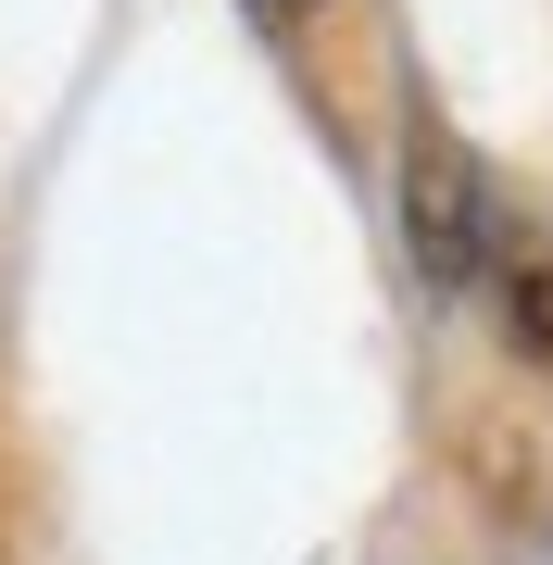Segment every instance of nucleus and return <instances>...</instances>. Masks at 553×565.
Listing matches in <instances>:
<instances>
[{"instance_id": "f257e3e1", "label": "nucleus", "mask_w": 553, "mask_h": 565, "mask_svg": "<svg viewBox=\"0 0 553 565\" xmlns=\"http://www.w3.org/2000/svg\"><path fill=\"white\" fill-rule=\"evenodd\" d=\"M403 226H415V264H428L440 289L491 277V252H503V189L478 177V151L453 139V126H415V151H403Z\"/></svg>"}, {"instance_id": "f03ea898", "label": "nucleus", "mask_w": 553, "mask_h": 565, "mask_svg": "<svg viewBox=\"0 0 553 565\" xmlns=\"http://www.w3.org/2000/svg\"><path fill=\"white\" fill-rule=\"evenodd\" d=\"M503 315H515V352L553 364V264H515V277H503Z\"/></svg>"}, {"instance_id": "7ed1b4c3", "label": "nucleus", "mask_w": 553, "mask_h": 565, "mask_svg": "<svg viewBox=\"0 0 553 565\" xmlns=\"http://www.w3.org/2000/svg\"><path fill=\"white\" fill-rule=\"evenodd\" d=\"M252 13H265V25H302V13H315V0H252Z\"/></svg>"}]
</instances>
